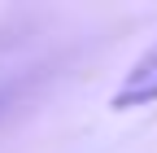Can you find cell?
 Segmentation results:
<instances>
[{
  "label": "cell",
  "instance_id": "cell-1",
  "mask_svg": "<svg viewBox=\"0 0 157 153\" xmlns=\"http://www.w3.org/2000/svg\"><path fill=\"white\" fill-rule=\"evenodd\" d=\"M157 101V40L131 61V70L122 74V83L113 88L109 105L113 109H135V105H153Z\"/></svg>",
  "mask_w": 157,
  "mask_h": 153
}]
</instances>
